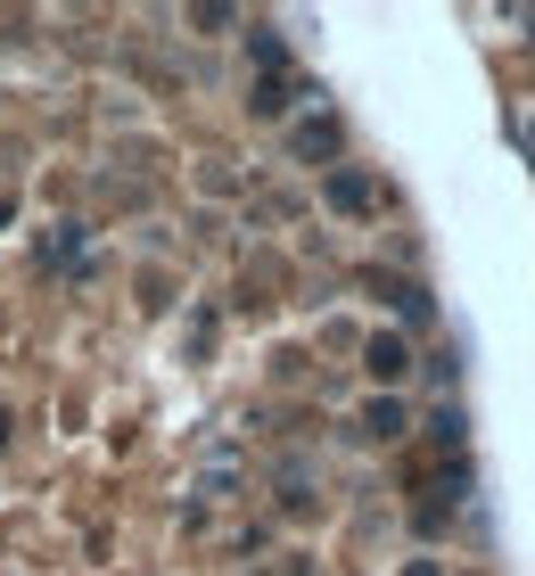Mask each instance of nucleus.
I'll list each match as a JSON object with an SVG mask.
<instances>
[{"label":"nucleus","instance_id":"nucleus-1","mask_svg":"<svg viewBox=\"0 0 535 576\" xmlns=\"http://www.w3.org/2000/svg\"><path fill=\"white\" fill-rule=\"evenodd\" d=\"M370 371L379 379H404L412 363H404V338H370Z\"/></svg>","mask_w":535,"mask_h":576},{"label":"nucleus","instance_id":"nucleus-2","mask_svg":"<svg viewBox=\"0 0 535 576\" xmlns=\"http://www.w3.org/2000/svg\"><path fill=\"white\" fill-rule=\"evenodd\" d=\"M330 198H338V206H363V198H370V182H363V173H338Z\"/></svg>","mask_w":535,"mask_h":576}]
</instances>
